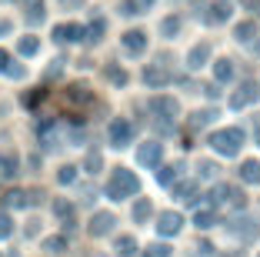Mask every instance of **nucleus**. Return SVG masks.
<instances>
[{
    "instance_id": "obj_1",
    "label": "nucleus",
    "mask_w": 260,
    "mask_h": 257,
    "mask_svg": "<svg viewBox=\"0 0 260 257\" xmlns=\"http://www.w3.org/2000/svg\"><path fill=\"white\" fill-rule=\"evenodd\" d=\"M140 190V181L134 170H127V167H117L114 174H110L107 181V197L110 201H123V197H134Z\"/></svg>"
},
{
    "instance_id": "obj_2",
    "label": "nucleus",
    "mask_w": 260,
    "mask_h": 257,
    "mask_svg": "<svg viewBox=\"0 0 260 257\" xmlns=\"http://www.w3.org/2000/svg\"><path fill=\"white\" fill-rule=\"evenodd\" d=\"M240 144H244V130L240 127H227V130L210 134V147H214L217 154H227V157H234V154L240 151Z\"/></svg>"
},
{
    "instance_id": "obj_3",
    "label": "nucleus",
    "mask_w": 260,
    "mask_h": 257,
    "mask_svg": "<svg viewBox=\"0 0 260 257\" xmlns=\"http://www.w3.org/2000/svg\"><path fill=\"white\" fill-rule=\"evenodd\" d=\"M147 107H150V113L160 121V127L170 130V121L177 117V100H174V97H153Z\"/></svg>"
},
{
    "instance_id": "obj_4",
    "label": "nucleus",
    "mask_w": 260,
    "mask_h": 257,
    "mask_svg": "<svg viewBox=\"0 0 260 257\" xmlns=\"http://www.w3.org/2000/svg\"><path fill=\"white\" fill-rule=\"evenodd\" d=\"M107 137H110L114 147H127L130 140H134V124H130L127 117H114L110 127H107Z\"/></svg>"
},
{
    "instance_id": "obj_5",
    "label": "nucleus",
    "mask_w": 260,
    "mask_h": 257,
    "mask_svg": "<svg viewBox=\"0 0 260 257\" xmlns=\"http://www.w3.org/2000/svg\"><path fill=\"white\" fill-rule=\"evenodd\" d=\"M37 201H40L37 190H30V194H27V190H7V194H4V204L14 207V211H20V207H30V204H37Z\"/></svg>"
},
{
    "instance_id": "obj_6",
    "label": "nucleus",
    "mask_w": 260,
    "mask_h": 257,
    "mask_svg": "<svg viewBox=\"0 0 260 257\" xmlns=\"http://www.w3.org/2000/svg\"><path fill=\"white\" fill-rule=\"evenodd\" d=\"M90 100H93V94L84 83H74V87H67V94H63V104L67 107H87Z\"/></svg>"
},
{
    "instance_id": "obj_7",
    "label": "nucleus",
    "mask_w": 260,
    "mask_h": 257,
    "mask_svg": "<svg viewBox=\"0 0 260 257\" xmlns=\"http://www.w3.org/2000/svg\"><path fill=\"white\" fill-rule=\"evenodd\" d=\"M114 214H107V211H100V214H93L90 217V224H87V231H90L93 237H104V234H110L114 231Z\"/></svg>"
},
{
    "instance_id": "obj_8",
    "label": "nucleus",
    "mask_w": 260,
    "mask_h": 257,
    "mask_svg": "<svg viewBox=\"0 0 260 257\" xmlns=\"http://www.w3.org/2000/svg\"><path fill=\"white\" fill-rule=\"evenodd\" d=\"M160 154H164V144H157V140H147V144L137 151V160H140L144 167H157V164H160Z\"/></svg>"
},
{
    "instance_id": "obj_9",
    "label": "nucleus",
    "mask_w": 260,
    "mask_h": 257,
    "mask_svg": "<svg viewBox=\"0 0 260 257\" xmlns=\"http://www.w3.org/2000/svg\"><path fill=\"white\" fill-rule=\"evenodd\" d=\"M227 231H230L234 237H240V241H253V237H257V224H253V220H247V217L230 220Z\"/></svg>"
},
{
    "instance_id": "obj_10",
    "label": "nucleus",
    "mask_w": 260,
    "mask_h": 257,
    "mask_svg": "<svg viewBox=\"0 0 260 257\" xmlns=\"http://www.w3.org/2000/svg\"><path fill=\"white\" fill-rule=\"evenodd\" d=\"M84 37V27L80 23H60V27H54V40L57 44H74V40Z\"/></svg>"
},
{
    "instance_id": "obj_11",
    "label": "nucleus",
    "mask_w": 260,
    "mask_h": 257,
    "mask_svg": "<svg viewBox=\"0 0 260 257\" xmlns=\"http://www.w3.org/2000/svg\"><path fill=\"white\" fill-rule=\"evenodd\" d=\"M120 44H123V50H127V53H144L147 50V34L144 31H127L120 37Z\"/></svg>"
},
{
    "instance_id": "obj_12",
    "label": "nucleus",
    "mask_w": 260,
    "mask_h": 257,
    "mask_svg": "<svg viewBox=\"0 0 260 257\" xmlns=\"http://www.w3.org/2000/svg\"><path fill=\"white\" fill-rule=\"evenodd\" d=\"M170 80H174V77H170L167 67H157V64H153V67L144 70V83H147V87H167Z\"/></svg>"
},
{
    "instance_id": "obj_13",
    "label": "nucleus",
    "mask_w": 260,
    "mask_h": 257,
    "mask_svg": "<svg viewBox=\"0 0 260 257\" xmlns=\"http://www.w3.org/2000/svg\"><path fill=\"white\" fill-rule=\"evenodd\" d=\"M257 94H260L257 83H244V87H240V91L230 97V107H237V110H240V107H247L250 100H257Z\"/></svg>"
},
{
    "instance_id": "obj_14",
    "label": "nucleus",
    "mask_w": 260,
    "mask_h": 257,
    "mask_svg": "<svg viewBox=\"0 0 260 257\" xmlns=\"http://www.w3.org/2000/svg\"><path fill=\"white\" fill-rule=\"evenodd\" d=\"M180 214H174V211H167V214H160V224H157V231H160L164 237H170V234H177L180 231Z\"/></svg>"
},
{
    "instance_id": "obj_15",
    "label": "nucleus",
    "mask_w": 260,
    "mask_h": 257,
    "mask_svg": "<svg viewBox=\"0 0 260 257\" xmlns=\"http://www.w3.org/2000/svg\"><path fill=\"white\" fill-rule=\"evenodd\" d=\"M197 184H193V181H184V184H177V187H174V197H177V201H184V204H193V201H197Z\"/></svg>"
},
{
    "instance_id": "obj_16",
    "label": "nucleus",
    "mask_w": 260,
    "mask_h": 257,
    "mask_svg": "<svg viewBox=\"0 0 260 257\" xmlns=\"http://www.w3.org/2000/svg\"><path fill=\"white\" fill-rule=\"evenodd\" d=\"M180 170H184V164H167V167L160 170V174H157V181H160L164 187H170V184L180 181Z\"/></svg>"
},
{
    "instance_id": "obj_17",
    "label": "nucleus",
    "mask_w": 260,
    "mask_h": 257,
    "mask_svg": "<svg viewBox=\"0 0 260 257\" xmlns=\"http://www.w3.org/2000/svg\"><path fill=\"white\" fill-rule=\"evenodd\" d=\"M210 10H214V14H207V20H210V23L227 20V17H230V0H214V7H210Z\"/></svg>"
},
{
    "instance_id": "obj_18",
    "label": "nucleus",
    "mask_w": 260,
    "mask_h": 257,
    "mask_svg": "<svg viewBox=\"0 0 260 257\" xmlns=\"http://www.w3.org/2000/svg\"><path fill=\"white\" fill-rule=\"evenodd\" d=\"M54 214H57V217H60L67 227L74 224V204H70V201H60V197H57V201H54Z\"/></svg>"
},
{
    "instance_id": "obj_19",
    "label": "nucleus",
    "mask_w": 260,
    "mask_h": 257,
    "mask_svg": "<svg viewBox=\"0 0 260 257\" xmlns=\"http://www.w3.org/2000/svg\"><path fill=\"white\" fill-rule=\"evenodd\" d=\"M23 10H27V20L30 23L44 20V0H23Z\"/></svg>"
},
{
    "instance_id": "obj_20",
    "label": "nucleus",
    "mask_w": 260,
    "mask_h": 257,
    "mask_svg": "<svg viewBox=\"0 0 260 257\" xmlns=\"http://www.w3.org/2000/svg\"><path fill=\"white\" fill-rule=\"evenodd\" d=\"M193 224H197L200 231H207V227H214V224H217V214H214V207H204V211H197V214H193Z\"/></svg>"
},
{
    "instance_id": "obj_21",
    "label": "nucleus",
    "mask_w": 260,
    "mask_h": 257,
    "mask_svg": "<svg viewBox=\"0 0 260 257\" xmlns=\"http://www.w3.org/2000/svg\"><path fill=\"white\" fill-rule=\"evenodd\" d=\"M234 37H237V40H253V37H257V20L237 23V27H234Z\"/></svg>"
},
{
    "instance_id": "obj_22",
    "label": "nucleus",
    "mask_w": 260,
    "mask_h": 257,
    "mask_svg": "<svg viewBox=\"0 0 260 257\" xmlns=\"http://www.w3.org/2000/svg\"><path fill=\"white\" fill-rule=\"evenodd\" d=\"M240 177H244L247 184H260V164H257V160H244V167H240Z\"/></svg>"
},
{
    "instance_id": "obj_23",
    "label": "nucleus",
    "mask_w": 260,
    "mask_h": 257,
    "mask_svg": "<svg viewBox=\"0 0 260 257\" xmlns=\"http://www.w3.org/2000/svg\"><path fill=\"white\" fill-rule=\"evenodd\" d=\"M104 31H107V20H104V17H97V20H93L84 34H87V40H90V44H97V40H104Z\"/></svg>"
},
{
    "instance_id": "obj_24",
    "label": "nucleus",
    "mask_w": 260,
    "mask_h": 257,
    "mask_svg": "<svg viewBox=\"0 0 260 257\" xmlns=\"http://www.w3.org/2000/svg\"><path fill=\"white\" fill-rule=\"evenodd\" d=\"M210 61V44H197L190 50V67H200V64Z\"/></svg>"
},
{
    "instance_id": "obj_25",
    "label": "nucleus",
    "mask_w": 260,
    "mask_h": 257,
    "mask_svg": "<svg viewBox=\"0 0 260 257\" xmlns=\"http://www.w3.org/2000/svg\"><path fill=\"white\" fill-rule=\"evenodd\" d=\"M214 77L217 80H234V61H227V57H223V61H217V67H214Z\"/></svg>"
},
{
    "instance_id": "obj_26",
    "label": "nucleus",
    "mask_w": 260,
    "mask_h": 257,
    "mask_svg": "<svg viewBox=\"0 0 260 257\" xmlns=\"http://www.w3.org/2000/svg\"><path fill=\"white\" fill-rule=\"evenodd\" d=\"M14 174H17V157H14V154H0V177H7V181H10Z\"/></svg>"
},
{
    "instance_id": "obj_27",
    "label": "nucleus",
    "mask_w": 260,
    "mask_h": 257,
    "mask_svg": "<svg viewBox=\"0 0 260 257\" xmlns=\"http://www.w3.org/2000/svg\"><path fill=\"white\" fill-rule=\"evenodd\" d=\"M17 50H20L23 57H34V53L40 50V40L37 37H20V40H17Z\"/></svg>"
},
{
    "instance_id": "obj_28",
    "label": "nucleus",
    "mask_w": 260,
    "mask_h": 257,
    "mask_svg": "<svg viewBox=\"0 0 260 257\" xmlns=\"http://www.w3.org/2000/svg\"><path fill=\"white\" fill-rule=\"evenodd\" d=\"M150 214H153L150 201H137V204H134V220H137V224H144V220L150 217Z\"/></svg>"
},
{
    "instance_id": "obj_29",
    "label": "nucleus",
    "mask_w": 260,
    "mask_h": 257,
    "mask_svg": "<svg viewBox=\"0 0 260 257\" xmlns=\"http://www.w3.org/2000/svg\"><path fill=\"white\" fill-rule=\"evenodd\" d=\"M134 250H137V241H134V237H120V241H117V254L120 257H130Z\"/></svg>"
},
{
    "instance_id": "obj_30",
    "label": "nucleus",
    "mask_w": 260,
    "mask_h": 257,
    "mask_svg": "<svg viewBox=\"0 0 260 257\" xmlns=\"http://www.w3.org/2000/svg\"><path fill=\"white\" fill-rule=\"evenodd\" d=\"M57 181H60V184H74L77 181V167L74 164H63L60 170H57Z\"/></svg>"
},
{
    "instance_id": "obj_31",
    "label": "nucleus",
    "mask_w": 260,
    "mask_h": 257,
    "mask_svg": "<svg viewBox=\"0 0 260 257\" xmlns=\"http://www.w3.org/2000/svg\"><path fill=\"white\" fill-rule=\"evenodd\" d=\"M217 117V110H197L193 113V121H190V127H204V124H210Z\"/></svg>"
},
{
    "instance_id": "obj_32",
    "label": "nucleus",
    "mask_w": 260,
    "mask_h": 257,
    "mask_svg": "<svg viewBox=\"0 0 260 257\" xmlns=\"http://www.w3.org/2000/svg\"><path fill=\"white\" fill-rule=\"evenodd\" d=\"M63 247H67V237H47L44 241V250H50V254H60Z\"/></svg>"
},
{
    "instance_id": "obj_33",
    "label": "nucleus",
    "mask_w": 260,
    "mask_h": 257,
    "mask_svg": "<svg viewBox=\"0 0 260 257\" xmlns=\"http://www.w3.org/2000/svg\"><path fill=\"white\" fill-rule=\"evenodd\" d=\"M10 234H14V220H10L7 211H0V241H4V237H10Z\"/></svg>"
},
{
    "instance_id": "obj_34",
    "label": "nucleus",
    "mask_w": 260,
    "mask_h": 257,
    "mask_svg": "<svg viewBox=\"0 0 260 257\" xmlns=\"http://www.w3.org/2000/svg\"><path fill=\"white\" fill-rule=\"evenodd\" d=\"M107 80L123 87V83H127V70H120V67H114V64H110V67H107Z\"/></svg>"
},
{
    "instance_id": "obj_35",
    "label": "nucleus",
    "mask_w": 260,
    "mask_h": 257,
    "mask_svg": "<svg viewBox=\"0 0 260 257\" xmlns=\"http://www.w3.org/2000/svg\"><path fill=\"white\" fill-rule=\"evenodd\" d=\"M140 10H144V7H140L137 0H123V4H120V14H123V17H137Z\"/></svg>"
},
{
    "instance_id": "obj_36",
    "label": "nucleus",
    "mask_w": 260,
    "mask_h": 257,
    "mask_svg": "<svg viewBox=\"0 0 260 257\" xmlns=\"http://www.w3.org/2000/svg\"><path fill=\"white\" fill-rule=\"evenodd\" d=\"M147 257H170V247L167 244H150V247H147Z\"/></svg>"
},
{
    "instance_id": "obj_37",
    "label": "nucleus",
    "mask_w": 260,
    "mask_h": 257,
    "mask_svg": "<svg viewBox=\"0 0 260 257\" xmlns=\"http://www.w3.org/2000/svg\"><path fill=\"white\" fill-rule=\"evenodd\" d=\"M200 177H207V181L217 177V164H214V160H200Z\"/></svg>"
},
{
    "instance_id": "obj_38",
    "label": "nucleus",
    "mask_w": 260,
    "mask_h": 257,
    "mask_svg": "<svg viewBox=\"0 0 260 257\" xmlns=\"http://www.w3.org/2000/svg\"><path fill=\"white\" fill-rule=\"evenodd\" d=\"M87 170H90V174H97V170H100V154L97 151L87 154Z\"/></svg>"
},
{
    "instance_id": "obj_39",
    "label": "nucleus",
    "mask_w": 260,
    "mask_h": 257,
    "mask_svg": "<svg viewBox=\"0 0 260 257\" xmlns=\"http://www.w3.org/2000/svg\"><path fill=\"white\" fill-rule=\"evenodd\" d=\"M180 31V20H177V17H167V20H164V34H177Z\"/></svg>"
},
{
    "instance_id": "obj_40",
    "label": "nucleus",
    "mask_w": 260,
    "mask_h": 257,
    "mask_svg": "<svg viewBox=\"0 0 260 257\" xmlns=\"http://www.w3.org/2000/svg\"><path fill=\"white\" fill-rule=\"evenodd\" d=\"M4 74H7V77H14V80H20V77H23V67H20V64H14V61H10V67L4 70Z\"/></svg>"
},
{
    "instance_id": "obj_41",
    "label": "nucleus",
    "mask_w": 260,
    "mask_h": 257,
    "mask_svg": "<svg viewBox=\"0 0 260 257\" xmlns=\"http://www.w3.org/2000/svg\"><path fill=\"white\" fill-rule=\"evenodd\" d=\"M7 67H10V53L4 50V47H0V74H4V70H7Z\"/></svg>"
},
{
    "instance_id": "obj_42",
    "label": "nucleus",
    "mask_w": 260,
    "mask_h": 257,
    "mask_svg": "<svg viewBox=\"0 0 260 257\" xmlns=\"http://www.w3.org/2000/svg\"><path fill=\"white\" fill-rule=\"evenodd\" d=\"M60 64H63V61H54V64H50V67H47V80H50V77H57V74H60Z\"/></svg>"
},
{
    "instance_id": "obj_43",
    "label": "nucleus",
    "mask_w": 260,
    "mask_h": 257,
    "mask_svg": "<svg viewBox=\"0 0 260 257\" xmlns=\"http://www.w3.org/2000/svg\"><path fill=\"white\" fill-rule=\"evenodd\" d=\"M204 94H207V97H217L220 91H217V83H207V87H204Z\"/></svg>"
},
{
    "instance_id": "obj_44",
    "label": "nucleus",
    "mask_w": 260,
    "mask_h": 257,
    "mask_svg": "<svg viewBox=\"0 0 260 257\" xmlns=\"http://www.w3.org/2000/svg\"><path fill=\"white\" fill-rule=\"evenodd\" d=\"M4 34H10V20H4V17H0V37H4Z\"/></svg>"
},
{
    "instance_id": "obj_45",
    "label": "nucleus",
    "mask_w": 260,
    "mask_h": 257,
    "mask_svg": "<svg viewBox=\"0 0 260 257\" xmlns=\"http://www.w3.org/2000/svg\"><path fill=\"white\" fill-rule=\"evenodd\" d=\"M63 7H80V4H84V0H60Z\"/></svg>"
},
{
    "instance_id": "obj_46",
    "label": "nucleus",
    "mask_w": 260,
    "mask_h": 257,
    "mask_svg": "<svg viewBox=\"0 0 260 257\" xmlns=\"http://www.w3.org/2000/svg\"><path fill=\"white\" fill-rule=\"evenodd\" d=\"M253 127H257V130H260V113H253Z\"/></svg>"
},
{
    "instance_id": "obj_47",
    "label": "nucleus",
    "mask_w": 260,
    "mask_h": 257,
    "mask_svg": "<svg viewBox=\"0 0 260 257\" xmlns=\"http://www.w3.org/2000/svg\"><path fill=\"white\" fill-rule=\"evenodd\" d=\"M137 4H140V7H150V4H153V0H137Z\"/></svg>"
},
{
    "instance_id": "obj_48",
    "label": "nucleus",
    "mask_w": 260,
    "mask_h": 257,
    "mask_svg": "<svg viewBox=\"0 0 260 257\" xmlns=\"http://www.w3.org/2000/svg\"><path fill=\"white\" fill-rule=\"evenodd\" d=\"M257 144H260V130H257Z\"/></svg>"
},
{
    "instance_id": "obj_49",
    "label": "nucleus",
    "mask_w": 260,
    "mask_h": 257,
    "mask_svg": "<svg viewBox=\"0 0 260 257\" xmlns=\"http://www.w3.org/2000/svg\"><path fill=\"white\" fill-rule=\"evenodd\" d=\"M257 50H260V44H257Z\"/></svg>"
},
{
    "instance_id": "obj_50",
    "label": "nucleus",
    "mask_w": 260,
    "mask_h": 257,
    "mask_svg": "<svg viewBox=\"0 0 260 257\" xmlns=\"http://www.w3.org/2000/svg\"><path fill=\"white\" fill-rule=\"evenodd\" d=\"M237 257H240V254H237Z\"/></svg>"
}]
</instances>
